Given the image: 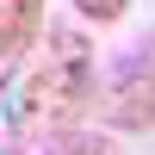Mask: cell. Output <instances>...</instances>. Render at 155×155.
<instances>
[{
  "mask_svg": "<svg viewBox=\"0 0 155 155\" xmlns=\"http://www.w3.org/2000/svg\"><path fill=\"white\" fill-rule=\"evenodd\" d=\"M93 106L112 130H155V31L112 62V74L93 87Z\"/></svg>",
  "mask_w": 155,
  "mask_h": 155,
  "instance_id": "cell-2",
  "label": "cell"
},
{
  "mask_svg": "<svg viewBox=\"0 0 155 155\" xmlns=\"http://www.w3.org/2000/svg\"><path fill=\"white\" fill-rule=\"evenodd\" d=\"M44 31V0H0V62H19Z\"/></svg>",
  "mask_w": 155,
  "mask_h": 155,
  "instance_id": "cell-3",
  "label": "cell"
},
{
  "mask_svg": "<svg viewBox=\"0 0 155 155\" xmlns=\"http://www.w3.org/2000/svg\"><path fill=\"white\" fill-rule=\"evenodd\" d=\"M74 12H81L87 25H118L124 12H130V0H74Z\"/></svg>",
  "mask_w": 155,
  "mask_h": 155,
  "instance_id": "cell-5",
  "label": "cell"
},
{
  "mask_svg": "<svg viewBox=\"0 0 155 155\" xmlns=\"http://www.w3.org/2000/svg\"><path fill=\"white\" fill-rule=\"evenodd\" d=\"M19 155H118V143L99 130H56V137H31V149Z\"/></svg>",
  "mask_w": 155,
  "mask_h": 155,
  "instance_id": "cell-4",
  "label": "cell"
},
{
  "mask_svg": "<svg viewBox=\"0 0 155 155\" xmlns=\"http://www.w3.org/2000/svg\"><path fill=\"white\" fill-rule=\"evenodd\" d=\"M93 87H99V68H93V44H87L81 25H44L37 44L12 62L6 87H0V112H6L12 137H56V130H74L87 106H93Z\"/></svg>",
  "mask_w": 155,
  "mask_h": 155,
  "instance_id": "cell-1",
  "label": "cell"
}]
</instances>
